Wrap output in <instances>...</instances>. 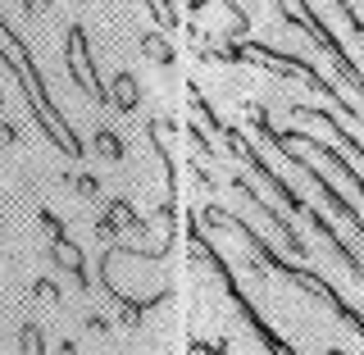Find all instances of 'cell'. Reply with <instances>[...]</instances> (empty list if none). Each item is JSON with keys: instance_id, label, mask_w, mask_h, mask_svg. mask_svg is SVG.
Listing matches in <instances>:
<instances>
[{"instance_id": "277c9868", "label": "cell", "mask_w": 364, "mask_h": 355, "mask_svg": "<svg viewBox=\"0 0 364 355\" xmlns=\"http://www.w3.org/2000/svg\"><path fill=\"white\" fill-rule=\"evenodd\" d=\"M196 110H200V119H205V123H210V128H214V132H219V142L228 146V155H232V159H242V164H246V169H250V174H255L259 182H264V187H269V191H278V201H282V205H287V210H291V214H305V210H310V205H305V196H301V191H296V187H291V182H282L278 174H273V169H269V159H264V155H259V151H255V146H250V142H246V137H242V132H237V128H232V123H228V119H223V114H219V110H214V105H210V100H200V96H196Z\"/></svg>"}, {"instance_id": "7c38bea8", "label": "cell", "mask_w": 364, "mask_h": 355, "mask_svg": "<svg viewBox=\"0 0 364 355\" xmlns=\"http://www.w3.org/2000/svg\"><path fill=\"white\" fill-rule=\"evenodd\" d=\"M305 114H314V119H323V123H328V128H333V132H337V142H341V146H346V151H350V155H360V164H364V142H360V137H355V132H350V128H346V119H341V114H328V110H305Z\"/></svg>"}, {"instance_id": "7a4b0ae2", "label": "cell", "mask_w": 364, "mask_h": 355, "mask_svg": "<svg viewBox=\"0 0 364 355\" xmlns=\"http://www.w3.org/2000/svg\"><path fill=\"white\" fill-rule=\"evenodd\" d=\"M0 64L14 73V83L23 87V100H28V110H32V119L41 123V132L50 137L55 146H60L64 155H82V137H77L73 128L64 123V114L60 105L50 100V87H46V78H41V68L37 60H32V51H28V41L18 37L14 28H9V18L0 14Z\"/></svg>"}, {"instance_id": "9c48e42d", "label": "cell", "mask_w": 364, "mask_h": 355, "mask_svg": "<svg viewBox=\"0 0 364 355\" xmlns=\"http://www.w3.org/2000/svg\"><path fill=\"white\" fill-rule=\"evenodd\" d=\"M282 137V142H287V146H296V151H314V155H323L328 159V164H333L337 169V174L341 178H346L350 182V187H355L360 191V196H364V174H360V169L355 164H350V159L346 155H341L337 151V146H328V142H318V137H310V132H278Z\"/></svg>"}, {"instance_id": "9a60e30c", "label": "cell", "mask_w": 364, "mask_h": 355, "mask_svg": "<svg viewBox=\"0 0 364 355\" xmlns=\"http://www.w3.org/2000/svg\"><path fill=\"white\" fill-rule=\"evenodd\" d=\"M96 142H100V151H105L109 159H119V155H123V146H119V137H109V132H100V137H96Z\"/></svg>"}, {"instance_id": "5b68a950", "label": "cell", "mask_w": 364, "mask_h": 355, "mask_svg": "<svg viewBox=\"0 0 364 355\" xmlns=\"http://www.w3.org/2000/svg\"><path fill=\"white\" fill-rule=\"evenodd\" d=\"M296 5H301V18H296L291 9L282 5V0H273V9H282V23H287V28H296L301 37H310V46H318V51H323L328 60H333V68H337L341 78H346V83H350V91H355V96L364 100V73H360V64L346 55V46H341V41L333 37V28L323 23V14H318V9L310 5V0H296Z\"/></svg>"}, {"instance_id": "4fadbf2b", "label": "cell", "mask_w": 364, "mask_h": 355, "mask_svg": "<svg viewBox=\"0 0 364 355\" xmlns=\"http://www.w3.org/2000/svg\"><path fill=\"white\" fill-rule=\"evenodd\" d=\"M109 105H114V110H136V83H132V73H119V78H114Z\"/></svg>"}, {"instance_id": "8992f818", "label": "cell", "mask_w": 364, "mask_h": 355, "mask_svg": "<svg viewBox=\"0 0 364 355\" xmlns=\"http://www.w3.org/2000/svg\"><path fill=\"white\" fill-rule=\"evenodd\" d=\"M191 246H196V250H200V255H205V265H210V269H214V278H219V287L228 292V301H232V310H237V314H242V319H246V324H250V328H255V337H259V341H264V346H269V351H278V355H287V351H291V341H282V337H278V333H273V328L264 324V319H259V314H255V305H250V301H246V296H242V287H237V278H232V269H228V260H223V255H219V250H214L210 242H205V233H200V228H191Z\"/></svg>"}, {"instance_id": "52a82bcc", "label": "cell", "mask_w": 364, "mask_h": 355, "mask_svg": "<svg viewBox=\"0 0 364 355\" xmlns=\"http://www.w3.org/2000/svg\"><path fill=\"white\" fill-rule=\"evenodd\" d=\"M250 123H255V132H264L269 142L278 146V151H282V159H287V164H296V169H301V174H305V178H310L314 187H318V191H323V201L333 205V210H337V214H341V219H346L350 228H355V237L364 242V214H360V210H355V205H350L346 196H341V191L333 187V182H328V174H323V169H314V164H310V159H305V155H296V146H287V142H282V137H278V128H269L264 110H250Z\"/></svg>"}, {"instance_id": "d6986e66", "label": "cell", "mask_w": 364, "mask_h": 355, "mask_svg": "<svg viewBox=\"0 0 364 355\" xmlns=\"http://www.w3.org/2000/svg\"><path fill=\"white\" fill-rule=\"evenodd\" d=\"M360 5H364V0H360Z\"/></svg>"}, {"instance_id": "2e32d148", "label": "cell", "mask_w": 364, "mask_h": 355, "mask_svg": "<svg viewBox=\"0 0 364 355\" xmlns=\"http://www.w3.org/2000/svg\"><path fill=\"white\" fill-rule=\"evenodd\" d=\"M32 346L41 351V333H37V328H28V333H23V351H32Z\"/></svg>"}, {"instance_id": "ba28073f", "label": "cell", "mask_w": 364, "mask_h": 355, "mask_svg": "<svg viewBox=\"0 0 364 355\" xmlns=\"http://www.w3.org/2000/svg\"><path fill=\"white\" fill-rule=\"evenodd\" d=\"M64 68H68V78L77 83V91H82L87 100H96V105H109V91L100 87V78H96V60H91V46H87V28H82V23H73V28H68Z\"/></svg>"}, {"instance_id": "ac0fdd59", "label": "cell", "mask_w": 364, "mask_h": 355, "mask_svg": "<svg viewBox=\"0 0 364 355\" xmlns=\"http://www.w3.org/2000/svg\"><path fill=\"white\" fill-rule=\"evenodd\" d=\"M9 137H14V132H9V128H5V123H0V142H9Z\"/></svg>"}, {"instance_id": "5bb4252c", "label": "cell", "mask_w": 364, "mask_h": 355, "mask_svg": "<svg viewBox=\"0 0 364 355\" xmlns=\"http://www.w3.org/2000/svg\"><path fill=\"white\" fill-rule=\"evenodd\" d=\"M146 9H151V18L159 23V28H173V0H146Z\"/></svg>"}, {"instance_id": "30bf717a", "label": "cell", "mask_w": 364, "mask_h": 355, "mask_svg": "<svg viewBox=\"0 0 364 355\" xmlns=\"http://www.w3.org/2000/svg\"><path fill=\"white\" fill-rule=\"evenodd\" d=\"M41 223L50 228V255H55V265L68 269V273H73V278L87 287V273H82V250H77V246L64 237V228H60V219H55V214H46V210H41Z\"/></svg>"}, {"instance_id": "8fae6325", "label": "cell", "mask_w": 364, "mask_h": 355, "mask_svg": "<svg viewBox=\"0 0 364 355\" xmlns=\"http://www.w3.org/2000/svg\"><path fill=\"white\" fill-rule=\"evenodd\" d=\"M232 191H242V196L246 201H255V214H264V219L273 223V228H278V233H282V242H287L291 246V255H301L305 260V242H301V233H296V228L287 223V219H278V214H273L269 210V205L264 201H259V191H255V182H250V178H232Z\"/></svg>"}, {"instance_id": "e0dca14e", "label": "cell", "mask_w": 364, "mask_h": 355, "mask_svg": "<svg viewBox=\"0 0 364 355\" xmlns=\"http://www.w3.org/2000/svg\"><path fill=\"white\" fill-rule=\"evenodd\" d=\"M50 9V0H28V14H46Z\"/></svg>"}, {"instance_id": "6da1fadb", "label": "cell", "mask_w": 364, "mask_h": 355, "mask_svg": "<svg viewBox=\"0 0 364 355\" xmlns=\"http://www.w3.org/2000/svg\"><path fill=\"white\" fill-rule=\"evenodd\" d=\"M205 223H219L223 233H232L237 242H246V246H250V255H255V260H259V265H264L269 273H278V278H287L291 287H301L305 296H314V301H318V305H328V310H333V314H337V319H341V324H346L355 337H364V314L355 310V305H350V301H341V292L333 287V282H323L318 273L287 265V260H282L278 250H273V246H269V242H264V237H259V233H255V228H250L246 219H237V214H228V210H219V205H214V210H205Z\"/></svg>"}, {"instance_id": "3957f363", "label": "cell", "mask_w": 364, "mask_h": 355, "mask_svg": "<svg viewBox=\"0 0 364 355\" xmlns=\"http://www.w3.org/2000/svg\"><path fill=\"white\" fill-rule=\"evenodd\" d=\"M219 60H242V64L269 68V73H282V78H301L310 91L328 96V105H333L341 119H360V110L346 105V100H341V91L328 83V78L318 73L310 60H301V55H282V51H273V46H264V41H242V46H219Z\"/></svg>"}]
</instances>
